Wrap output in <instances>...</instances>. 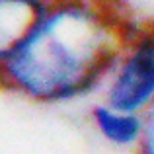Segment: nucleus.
I'll return each mask as SVG.
<instances>
[{
  "mask_svg": "<svg viewBox=\"0 0 154 154\" xmlns=\"http://www.w3.org/2000/svg\"><path fill=\"white\" fill-rule=\"evenodd\" d=\"M135 154H154V107L144 115V127Z\"/></svg>",
  "mask_w": 154,
  "mask_h": 154,
  "instance_id": "39448f33",
  "label": "nucleus"
},
{
  "mask_svg": "<svg viewBox=\"0 0 154 154\" xmlns=\"http://www.w3.org/2000/svg\"><path fill=\"white\" fill-rule=\"evenodd\" d=\"M51 0H0V64L26 39Z\"/></svg>",
  "mask_w": 154,
  "mask_h": 154,
  "instance_id": "20e7f679",
  "label": "nucleus"
},
{
  "mask_svg": "<svg viewBox=\"0 0 154 154\" xmlns=\"http://www.w3.org/2000/svg\"><path fill=\"white\" fill-rule=\"evenodd\" d=\"M94 100L143 117L154 107V26L133 27Z\"/></svg>",
  "mask_w": 154,
  "mask_h": 154,
  "instance_id": "f03ea898",
  "label": "nucleus"
},
{
  "mask_svg": "<svg viewBox=\"0 0 154 154\" xmlns=\"http://www.w3.org/2000/svg\"><path fill=\"white\" fill-rule=\"evenodd\" d=\"M88 121L96 137L109 146L135 152L144 127V117L94 100L88 107Z\"/></svg>",
  "mask_w": 154,
  "mask_h": 154,
  "instance_id": "7ed1b4c3",
  "label": "nucleus"
},
{
  "mask_svg": "<svg viewBox=\"0 0 154 154\" xmlns=\"http://www.w3.org/2000/svg\"><path fill=\"white\" fill-rule=\"evenodd\" d=\"M131 31L117 0H51L0 64V90L37 105L94 98Z\"/></svg>",
  "mask_w": 154,
  "mask_h": 154,
  "instance_id": "f257e3e1",
  "label": "nucleus"
}]
</instances>
